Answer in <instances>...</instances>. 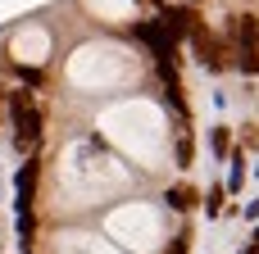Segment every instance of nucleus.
Returning <instances> with one entry per match:
<instances>
[{
    "label": "nucleus",
    "mask_w": 259,
    "mask_h": 254,
    "mask_svg": "<svg viewBox=\"0 0 259 254\" xmlns=\"http://www.w3.org/2000/svg\"><path fill=\"white\" fill-rule=\"evenodd\" d=\"M105 227H109L123 245H132V250H150V245L159 241V218H155V209H146V205H127V209L109 214Z\"/></svg>",
    "instance_id": "1"
},
{
    "label": "nucleus",
    "mask_w": 259,
    "mask_h": 254,
    "mask_svg": "<svg viewBox=\"0 0 259 254\" xmlns=\"http://www.w3.org/2000/svg\"><path fill=\"white\" fill-rule=\"evenodd\" d=\"M46 55H50V36H46L41 27H27V32L14 36V59H18V64H41Z\"/></svg>",
    "instance_id": "2"
},
{
    "label": "nucleus",
    "mask_w": 259,
    "mask_h": 254,
    "mask_svg": "<svg viewBox=\"0 0 259 254\" xmlns=\"http://www.w3.org/2000/svg\"><path fill=\"white\" fill-rule=\"evenodd\" d=\"M96 14H105V18H127L132 14V0H87Z\"/></svg>",
    "instance_id": "3"
}]
</instances>
